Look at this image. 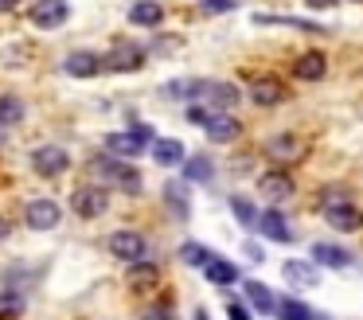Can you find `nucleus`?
Segmentation results:
<instances>
[{
	"instance_id": "nucleus-3",
	"label": "nucleus",
	"mask_w": 363,
	"mask_h": 320,
	"mask_svg": "<svg viewBox=\"0 0 363 320\" xmlns=\"http://www.w3.org/2000/svg\"><path fill=\"white\" fill-rule=\"evenodd\" d=\"M106 250H110V258L133 265V262H145V258L152 254V242L145 238L141 231H133V226H121V231H113L110 238H106Z\"/></svg>"
},
{
	"instance_id": "nucleus-41",
	"label": "nucleus",
	"mask_w": 363,
	"mask_h": 320,
	"mask_svg": "<svg viewBox=\"0 0 363 320\" xmlns=\"http://www.w3.org/2000/svg\"><path fill=\"white\" fill-rule=\"evenodd\" d=\"M16 4H20V0H0V12H12Z\"/></svg>"
},
{
	"instance_id": "nucleus-26",
	"label": "nucleus",
	"mask_w": 363,
	"mask_h": 320,
	"mask_svg": "<svg viewBox=\"0 0 363 320\" xmlns=\"http://www.w3.org/2000/svg\"><path fill=\"white\" fill-rule=\"evenodd\" d=\"M258 231L266 234V238H274V242H289L293 238V231H289V223H285L281 211H262V215H258Z\"/></svg>"
},
{
	"instance_id": "nucleus-22",
	"label": "nucleus",
	"mask_w": 363,
	"mask_h": 320,
	"mask_svg": "<svg viewBox=\"0 0 363 320\" xmlns=\"http://www.w3.org/2000/svg\"><path fill=\"white\" fill-rule=\"evenodd\" d=\"M324 219H328V226H336V231L352 234L363 226V215L352 207V203H336V207H324Z\"/></svg>"
},
{
	"instance_id": "nucleus-17",
	"label": "nucleus",
	"mask_w": 363,
	"mask_h": 320,
	"mask_svg": "<svg viewBox=\"0 0 363 320\" xmlns=\"http://www.w3.org/2000/svg\"><path fill=\"white\" fill-rule=\"evenodd\" d=\"M285 94H289V90H285V86L281 82H277V78H254V82H250V90H246V98H250L254 101V106H262V109H266V106H281V101H285Z\"/></svg>"
},
{
	"instance_id": "nucleus-44",
	"label": "nucleus",
	"mask_w": 363,
	"mask_h": 320,
	"mask_svg": "<svg viewBox=\"0 0 363 320\" xmlns=\"http://www.w3.org/2000/svg\"><path fill=\"white\" fill-rule=\"evenodd\" d=\"M355 4H359V0H355Z\"/></svg>"
},
{
	"instance_id": "nucleus-9",
	"label": "nucleus",
	"mask_w": 363,
	"mask_h": 320,
	"mask_svg": "<svg viewBox=\"0 0 363 320\" xmlns=\"http://www.w3.org/2000/svg\"><path fill=\"white\" fill-rule=\"evenodd\" d=\"M199 101L211 106V109H227V114H235V106L242 101V90H238L235 82H203Z\"/></svg>"
},
{
	"instance_id": "nucleus-8",
	"label": "nucleus",
	"mask_w": 363,
	"mask_h": 320,
	"mask_svg": "<svg viewBox=\"0 0 363 320\" xmlns=\"http://www.w3.org/2000/svg\"><path fill=\"white\" fill-rule=\"evenodd\" d=\"M106 70V62H102V55L98 51H86V47H79V51H71L63 59V75L67 78H98Z\"/></svg>"
},
{
	"instance_id": "nucleus-18",
	"label": "nucleus",
	"mask_w": 363,
	"mask_h": 320,
	"mask_svg": "<svg viewBox=\"0 0 363 320\" xmlns=\"http://www.w3.org/2000/svg\"><path fill=\"white\" fill-rule=\"evenodd\" d=\"M129 23L133 28H160L164 23V4H157V0H133L129 4Z\"/></svg>"
},
{
	"instance_id": "nucleus-13",
	"label": "nucleus",
	"mask_w": 363,
	"mask_h": 320,
	"mask_svg": "<svg viewBox=\"0 0 363 320\" xmlns=\"http://www.w3.org/2000/svg\"><path fill=\"white\" fill-rule=\"evenodd\" d=\"M258 192L266 195L269 203H285L297 187H293V180H289V172H285V168H269V172H262V176H258Z\"/></svg>"
},
{
	"instance_id": "nucleus-2",
	"label": "nucleus",
	"mask_w": 363,
	"mask_h": 320,
	"mask_svg": "<svg viewBox=\"0 0 363 320\" xmlns=\"http://www.w3.org/2000/svg\"><path fill=\"white\" fill-rule=\"evenodd\" d=\"M71 215L82 219V223H98V219H106L110 215V187L94 184V180L79 184L71 192Z\"/></svg>"
},
{
	"instance_id": "nucleus-20",
	"label": "nucleus",
	"mask_w": 363,
	"mask_h": 320,
	"mask_svg": "<svg viewBox=\"0 0 363 320\" xmlns=\"http://www.w3.org/2000/svg\"><path fill=\"white\" fill-rule=\"evenodd\" d=\"M125 281H129V289H157L160 285V265L152 262V258H145V262H133V265H125Z\"/></svg>"
},
{
	"instance_id": "nucleus-25",
	"label": "nucleus",
	"mask_w": 363,
	"mask_h": 320,
	"mask_svg": "<svg viewBox=\"0 0 363 320\" xmlns=\"http://www.w3.org/2000/svg\"><path fill=\"white\" fill-rule=\"evenodd\" d=\"M246 301H250V309L254 312H266V316H274L277 312V297H274V289H266L262 281H246Z\"/></svg>"
},
{
	"instance_id": "nucleus-39",
	"label": "nucleus",
	"mask_w": 363,
	"mask_h": 320,
	"mask_svg": "<svg viewBox=\"0 0 363 320\" xmlns=\"http://www.w3.org/2000/svg\"><path fill=\"white\" fill-rule=\"evenodd\" d=\"M9 234H12V223L4 215H0V242H9Z\"/></svg>"
},
{
	"instance_id": "nucleus-6",
	"label": "nucleus",
	"mask_w": 363,
	"mask_h": 320,
	"mask_svg": "<svg viewBox=\"0 0 363 320\" xmlns=\"http://www.w3.org/2000/svg\"><path fill=\"white\" fill-rule=\"evenodd\" d=\"M102 62H106V70L110 75H133V70H141L145 62H149V51H145L141 43H113L110 51L102 55Z\"/></svg>"
},
{
	"instance_id": "nucleus-38",
	"label": "nucleus",
	"mask_w": 363,
	"mask_h": 320,
	"mask_svg": "<svg viewBox=\"0 0 363 320\" xmlns=\"http://www.w3.org/2000/svg\"><path fill=\"white\" fill-rule=\"evenodd\" d=\"M196 4H203L207 12H235L238 0H196Z\"/></svg>"
},
{
	"instance_id": "nucleus-29",
	"label": "nucleus",
	"mask_w": 363,
	"mask_h": 320,
	"mask_svg": "<svg viewBox=\"0 0 363 320\" xmlns=\"http://www.w3.org/2000/svg\"><path fill=\"white\" fill-rule=\"evenodd\" d=\"M281 273H285V281H289V285H301V289H313L316 281H320L313 265H308V262H297V258H289V262L281 265Z\"/></svg>"
},
{
	"instance_id": "nucleus-4",
	"label": "nucleus",
	"mask_w": 363,
	"mask_h": 320,
	"mask_svg": "<svg viewBox=\"0 0 363 320\" xmlns=\"http://www.w3.org/2000/svg\"><path fill=\"white\" fill-rule=\"evenodd\" d=\"M28 168L43 180H59V176L71 172V153H67L63 145H35L32 153H28Z\"/></svg>"
},
{
	"instance_id": "nucleus-7",
	"label": "nucleus",
	"mask_w": 363,
	"mask_h": 320,
	"mask_svg": "<svg viewBox=\"0 0 363 320\" xmlns=\"http://www.w3.org/2000/svg\"><path fill=\"white\" fill-rule=\"evenodd\" d=\"M67 20H71L67 0H32V8H28V23L35 31H59Z\"/></svg>"
},
{
	"instance_id": "nucleus-19",
	"label": "nucleus",
	"mask_w": 363,
	"mask_h": 320,
	"mask_svg": "<svg viewBox=\"0 0 363 320\" xmlns=\"http://www.w3.org/2000/svg\"><path fill=\"white\" fill-rule=\"evenodd\" d=\"M313 262L316 265H328V270H347V265L355 262V254H352V250H344V246H336V242H316V246H313Z\"/></svg>"
},
{
	"instance_id": "nucleus-16",
	"label": "nucleus",
	"mask_w": 363,
	"mask_h": 320,
	"mask_svg": "<svg viewBox=\"0 0 363 320\" xmlns=\"http://www.w3.org/2000/svg\"><path fill=\"white\" fill-rule=\"evenodd\" d=\"M149 153H152V160H157L160 168H180V164L188 160V148H184V140H176V137H157L149 145Z\"/></svg>"
},
{
	"instance_id": "nucleus-37",
	"label": "nucleus",
	"mask_w": 363,
	"mask_h": 320,
	"mask_svg": "<svg viewBox=\"0 0 363 320\" xmlns=\"http://www.w3.org/2000/svg\"><path fill=\"white\" fill-rule=\"evenodd\" d=\"M129 133H137V137H141L145 145H152V140H157V133H152V125L137 121V117H129Z\"/></svg>"
},
{
	"instance_id": "nucleus-1",
	"label": "nucleus",
	"mask_w": 363,
	"mask_h": 320,
	"mask_svg": "<svg viewBox=\"0 0 363 320\" xmlns=\"http://www.w3.org/2000/svg\"><path fill=\"white\" fill-rule=\"evenodd\" d=\"M86 172H90V180H94V184L110 187V192L141 195V187H145L141 168H137L133 160H121V156H110L106 148H102L98 156H90V160H86Z\"/></svg>"
},
{
	"instance_id": "nucleus-30",
	"label": "nucleus",
	"mask_w": 363,
	"mask_h": 320,
	"mask_svg": "<svg viewBox=\"0 0 363 320\" xmlns=\"http://www.w3.org/2000/svg\"><path fill=\"white\" fill-rule=\"evenodd\" d=\"M230 215H235L238 223L246 226V231H254V226H258V215H262V211L254 207V203L246 199V195H230Z\"/></svg>"
},
{
	"instance_id": "nucleus-10",
	"label": "nucleus",
	"mask_w": 363,
	"mask_h": 320,
	"mask_svg": "<svg viewBox=\"0 0 363 320\" xmlns=\"http://www.w3.org/2000/svg\"><path fill=\"white\" fill-rule=\"evenodd\" d=\"M203 133L215 145H230V140H238V133H242V121H238L235 114H227V109H215L211 121L203 125Z\"/></svg>"
},
{
	"instance_id": "nucleus-33",
	"label": "nucleus",
	"mask_w": 363,
	"mask_h": 320,
	"mask_svg": "<svg viewBox=\"0 0 363 320\" xmlns=\"http://www.w3.org/2000/svg\"><path fill=\"white\" fill-rule=\"evenodd\" d=\"M137 320H176V312L168 309V304H145V309L137 312Z\"/></svg>"
},
{
	"instance_id": "nucleus-36",
	"label": "nucleus",
	"mask_w": 363,
	"mask_h": 320,
	"mask_svg": "<svg viewBox=\"0 0 363 320\" xmlns=\"http://www.w3.org/2000/svg\"><path fill=\"white\" fill-rule=\"evenodd\" d=\"M250 316H254L250 301H230L227 304V320H250Z\"/></svg>"
},
{
	"instance_id": "nucleus-21",
	"label": "nucleus",
	"mask_w": 363,
	"mask_h": 320,
	"mask_svg": "<svg viewBox=\"0 0 363 320\" xmlns=\"http://www.w3.org/2000/svg\"><path fill=\"white\" fill-rule=\"evenodd\" d=\"M28 121V101L20 94H0V125L4 129H20Z\"/></svg>"
},
{
	"instance_id": "nucleus-43",
	"label": "nucleus",
	"mask_w": 363,
	"mask_h": 320,
	"mask_svg": "<svg viewBox=\"0 0 363 320\" xmlns=\"http://www.w3.org/2000/svg\"><path fill=\"white\" fill-rule=\"evenodd\" d=\"M196 320H211V316H207V312H203V309H199V312H196Z\"/></svg>"
},
{
	"instance_id": "nucleus-11",
	"label": "nucleus",
	"mask_w": 363,
	"mask_h": 320,
	"mask_svg": "<svg viewBox=\"0 0 363 320\" xmlns=\"http://www.w3.org/2000/svg\"><path fill=\"white\" fill-rule=\"evenodd\" d=\"M102 148H106L110 156H121V160H137V156H141L149 145H145L137 133L121 129V133H106V137H102Z\"/></svg>"
},
{
	"instance_id": "nucleus-27",
	"label": "nucleus",
	"mask_w": 363,
	"mask_h": 320,
	"mask_svg": "<svg viewBox=\"0 0 363 320\" xmlns=\"http://www.w3.org/2000/svg\"><path fill=\"white\" fill-rule=\"evenodd\" d=\"M203 277L211 281V285H235L242 273H238V265L227 262V258H211V262L203 265Z\"/></svg>"
},
{
	"instance_id": "nucleus-42",
	"label": "nucleus",
	"mask_w": 363,
	"mask_h": 320,
	"mask_svg": "<svg viewBox=\"0 0 363 320\" xmlns=\"http://www.w3.org/2000/svg\"><path fill=\"white\" fill-rule=\"evenodd\" d=\"M9 145V129H4V125H0V148Z\"/></svg>"
},
{
	"instance_id": "nucleus-28",
	"label": "nucleus",
	"mask_w": 363,
	"mask_h": 320,
	"mask_svg": "<svg viewBox=\"0 0 363 320\" xmlns=\"http://www.w3.org/2000/svg\"><path fill=\"white\" fill-rule=\"evenodd\" d=\"M254 23H258V28H274V23H281V28L316 31V35H324V31H328V28H320L316 20H293V16H266V12H254Z\"/></svg>"
},
{
	"instance_id": "nucleus-31",
	"label": "nucleus",
	"mask_w": 363,
	"mask_h": 320,
	"mask_svg": "<svg viewBox=\"0 0 363 320\" xmlns=\"http://www.w3.org/2000/svg\"><path fill=\"white\" fill-rule=\"evenodd\" d=\"M277 320H313V309H308L305 301H297V297H277V312H274Z\"/></svg>"
},
{
	"instance_id": "nucleus-32",
	"label": "nucleus",
	"mask_w": 363,
	"mask_h": 320,
	"mask_svg": "<svg viewBox=\"0 0 363 320\" xmlns=\"http://www.w3.org/2000/svg\"><path fill=\"white\" fill-rule=\"evenodd\" d=\"M211 258H215V254L203 246V242H196V238L180 246V262H184V265H196V270H203V265L211 262Z\"/></svg>"
},
{
	"instance_id": "nucleus-23",
	"label": "nucleus",
	"mask_w": 363,
	"mask_h": 320,
	"mask_svg": "<svg viewBox=\"0 0 363 320\" xmlns=\"http://www.w3.org/2000/svg\"><path fill=\"white\" fill-rule=\"evenodd\" d=\"M180 168H184V180H188V184H211V180H215V160L207 153L188 156Z\"/></svg>"
},
{
	"instance_id": "nucleus-34",
	"label": "nucleus",
	"mask_w": 363,
	"mask_h": 320,
	"mask_svg": "<svg viewBox=\"0 0 363 320\" xmlns=\"http://www.w3.org/2000/svg\"><path fill=\"white\" fill-rule=\"evenodd\" d=\"M211 114H215V109H211V106H203V101H191V106H188V121H191V125H199V129H203V125L211 121Z\"/></svg>"
},
{
	"instance_id": "nucleus-24",
	"label": "nucleus",
	"mask_w": 363,
	"mask_h": 320,
	"mask_svg": "<svg viewBox=\"0 0 363 320\" xmlns=\"http://www.w3.org/2000/svg\"><path fill=\"white\" fill-rule=\"evenodd\" d=\"M28 312V289H0V320H20Z\"/></svg>"
},
{
	"instance_id": "nucleus-15",
	"label": "nucleus",
	"mask_w": 363,
	"mask_h": 320,
	"mask_svg": "<svg viewBox=\"0 0 363 320\" xmlns=\"http://www.w3.org/2000/svg\"><path fill=\"white\" fill-rule=\"evenodd\" d=\"M164 207L172 211V219H191V192H188V180H168L164 184Z\"/></svg>"
},
{
	"instance_id": "nucleus-40",
	"label": "nucleus",
	"mask_w": 363,
	"mask_h": 320,
	"mask_svg": "<svg viewBox=\"0 0 363 320\" xmlns=\"http://www.w3.org/2000/svg\"><path fill=\"white\" fill-rule=\"evenodd\" d=\"M305 4L313 8V12H320V8H332V4H336V0H305Z\"/></svg>"
},
{
	"instance_id": "nucleus-5",
	"label": "nucleus",
	"mask_w": 363,
	"mask_h": 320,
	"mask_svg": "<svg viewBox=\"0 0 363 320\" xmlns=\"http://www.w3.org/2000/svg\"><path fill=\"white\" fill-rule=\"evenodd\" d=\"M63 223V207H59L55 199H48V195H35V199L24 203V226L35 234H48L55 231V226Z\"/></svg>"
},
{
	"instance_id": "nucleus-12",
	"label": "nucleus",
	"mask_w": 363,
	"mask_h": 320,
	"mask_svg": "<svg viewBox=\"0 0 363 320\" xmlns=\"http://www.w3.org/2000/svg\"><path fill=\"white\" fill-rule=\"evenodd\" d=\"M266 156L274 164H297L305 156V140H297L293 133H277V137L266 140Z\"/></svg>"
},
{
	"instance_id": "nucleus-35",
	"label": "nucleus",
	"mask_w": 363,
	"mask_h": 320,
	"mask_svg": "<svg viewBox=\"0 0 363 320\" xmlns=\"http://www.w3.org/2000/svg\"><path fill=\"white\" fill-rule=\"evenodd\" d=\"M336 203H352L344 187H324L320 192V207H336Z\"/></svg>"
},
{
	"instance_id": "nucleus-14",
	"label": "nucleus",
	"mask_w": 363,
	"mask_h": 320,
	"mask_svg": "<svg viewBox=\"0 0 363 320\" xmlns=\"http://www.w3.org/2000/svg\"><path fill=\"white\" fill-rule=\"evenodd\" d=\"M328 75V55L324 51H305L293 59V78L297 82H320Z\"/></svg>"
}]
</instances>
